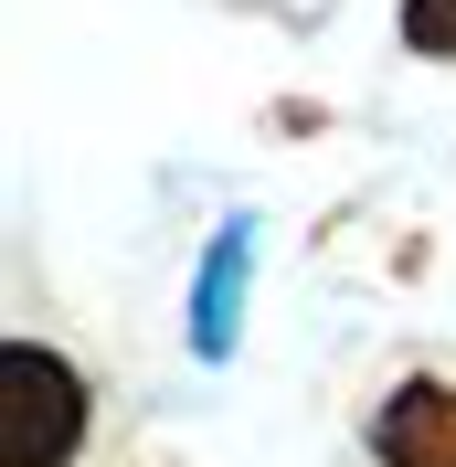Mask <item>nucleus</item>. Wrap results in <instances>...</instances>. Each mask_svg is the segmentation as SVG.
<instances>
[{"label": "nucleus", "mask_w": 456, "mask_h": 467, "mask_svg": "<svg viewBox=\"0 0 456 467\" xmlns=\"http://www.w3.org/2000/svg\"><path fill=\"white\" fill-rule=\"evenodd\" d=\"M0 393H11V414H0V467H75L96 393H86V372H75L54 340H0Z\"/></svg>", "instance_id": "1"}, {"label": "nucleus", "mask_w": 456, "mask_h": 467, "mask_svg": "<svg viewBox=\"0 0 456 467\" xmlns=\"http://www.w3.org/2000/svg\"><path fill=\"white\" fill-rule=\"evenodd\" d=\"M361 446H371V467H456V382H435V372L393 382L371 404Z\"/></svg>", "instance_id": "2"}, {"label": "nucleus", "mask_w": 456, "mask_h": 467, "mask_svg": "<svg viewBox=\"0 0 456 467\" xmlns=\"http://www.w3.org/2000/svg\"><path fill=\"white\" fill-rule=\"evenodd\" d=\"M403 43L414 54H456V0H414L403 11Z\"/></svg>", "instance_id": "3"}]
</instances>
